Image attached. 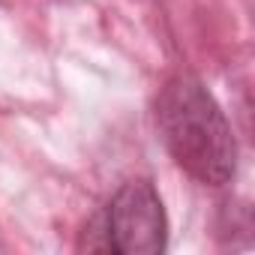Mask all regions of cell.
I'll use <instances>...</instances> for the list:
<instances>
[{"instance_id": "obj_1", "label": "cell", "mask_w": 255, "mask_h": 255, "mask_svg": "<svg viewBox=\"0 0 255 255\" xmlns=\"http://www.w3.org/2000/svg\"><path fill=\"white\" fill-rule=\"evenodd\" d=\"M156 126L171 159L204 186H225L237 171V144L225 111L195 75H174L156 96Z\"/></svg>"}, {"instance_id": "obj_2", "label": "cell", "mask_w": 255, "mask_h": 255, "mask_svg": "<svg viewBox=\"0 0 255 255\" xmlns=\"http://www.w3.org/2000/svg\"><path fill=\"white\" fill-rule=\"evenodd\" d=\"M105 243L120 255H159L168 246V216L150 180L123 183L105 207Z\"/></svg>"}]
</instances>
